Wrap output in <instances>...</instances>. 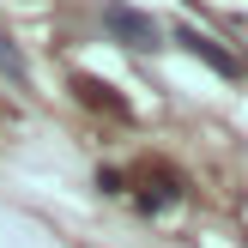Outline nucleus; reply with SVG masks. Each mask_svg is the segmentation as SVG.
Instances as JSON below:
<instances>
[{"instance_id": "7ed1b4c3", "label": "nucleus", "mask_w": 248, "mask_h": 248, "mask_svg": "<svg viewBox=\"0 0 248 248\" xmlns=\"http://www.w3.org/2000/svg\"><path fill=\"white\" fill-rule=\"evenodd\" d=\"M73 97H79V103H91V109H103V115H127V103H121V97H109V85L91 79V73H79V79H73Z\"/></svg>"}, {"instance_id": "f257e3e1", "label": "nucleus", "mask_w": 248, "mask_h": 248, "mask_svg": "<svg viewBox=\"0 0 248 248\" xmlns=\"http://www.w3.org/2000/svg\"><path fill=\"white\" fill-rule=\"evenodd\" d=\"M103 31L115 36L121 48H133V55H157V48H164V24H157L152 12H140V6H121V0L103 6Z\"/></svg>"}, {"instance_id": "39448f33", "label": "nucleus", "mask_w": 248, "mask_h": 248, "mask_svg": "<svg viewBox=\"0 0 248 248\" xmlns=\"http://www.w3.org/2000/svg\"><path fill=\"white\" fill-rule=\"evenodd\" d=\"M97 194H103V200H115V194H127V182H121V170H97Z\"/></svg>"}, {"instance_id": "20e7f679", "label": "nucleus", "mask_w": 248, "mask_h": 248, "mask_svg": "<svg viewBox=\"0 0 248 248\" xmlns=\"http://www.w3.org/2000/svg\"><path fill=\"white\" fill-rule=\"evenodd\" d=\"M0 79H6V85H24V79H31V61L12 48V36H6V31H0Z\"/></svg>"}, {"instance_id": "f03ea898", "label": "nucleus", "mask_w": 248, "mask_h": 248, "mask_svg": "<svg viewBox=\"0 0 248 248\" xmlns=\"http://www.w3.org/2000/svg\"><path fill=\"white\" fill-rule=\"evenodd\" d=\"M164 43H176V48H182V55H194V61H206V67H212V73H218V79H242V61H236V55H230V48H224V43H218V36H206V31H200V24H176V31H170V36H164Z\"/></svg>"}]
</instances>
